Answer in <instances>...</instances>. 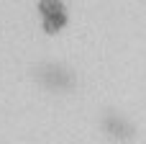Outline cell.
<instances>
[{"label":"cell","mask_w":146,"mask_h":144,"mask_svg":"<svg viewBox=\"0 0 146 144\" xmlns=\"http://www.w3.org/2000/svg\"><path fill=\"white\" fill-rule=\"evenodd\" d=\"M38 8H41V21H44L46 33H59L67 26V13L59 0H41Z\"/></svg>","instance_id":"1"}]
</instances>
